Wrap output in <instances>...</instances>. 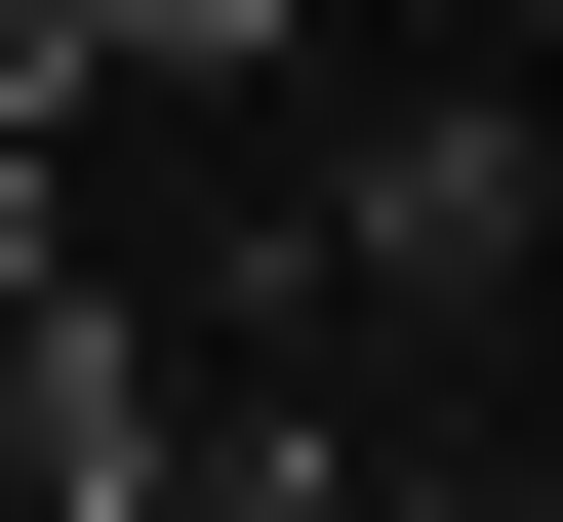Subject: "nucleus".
<instances>
[{"mask_svg": "<svg viewBox=\"0 0 563 522\" xmlns=\"http://www.w3.org/2000/svg\"><path fill=\"white\" fill-rule=\"evenodd\" d=\"M0 442H41V522H322V442L201 402L121 281H0Z\"/></svg>", "mask_w": 563, "mask_h": 522, "instance_id": "obj_1", "label": "nucleus"}, {"mask_svg": "<svg viewBox=\"0 0 563 522\" xmlns=\"http://www.w3.org/2000/svg\"><path fill=\"white\" fill-rule=\"evenodd\" d=\"M523 242H563V121H523V81H402V121H322V201H282V281H363V322H483Z\"/></svg>", "mask_w": 563, "mask_h": 522, "instance_id": "obj_2", "label": "nucleus"}, {"mask_svg": "<svg viewBox=\"0 0 563 522\" xmlns=\"http://www.w3.org/2000/svg\"><path fill=\"white\" fill-rule=\"evenodd\" d=\"M0 81H81V0H0Z\"/></svg>", "mask_w": 563, "mask_h": 522, "instance_id": "obj_5", "label": "nucleus"}, {"mask_svg": "<svg viewBox=\"0 0 563 522\" xmlns=\"http://www.w3.org/2000/svg\"><path fill=\"white\" fill-rule=\"evenodd\" d=\"M0 281H41V81H0Z\"/></svg>", "mask_w": 563, "mask_h": 522, "instance_id": "obj_4", "label": "nucleus"}, {"mask_svg": "<svg viewBox=\"0 0 563 522\" xmlns=\"http://www.w3.org/2000/svg\"><path fill=\"white\" fill-rule=\"evenodd\" d=\"M81 81H282V0H81Z\"/></svg>", "mask_w": 563, "mask_h": 522, "instance_id": "obj_3", "label": "nucleus"}]
</instances>
